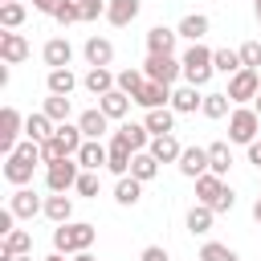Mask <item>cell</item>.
Here are the masks:
<instances>
[{"label": "cell", "instance_id": "7bdbcfd3", "mask_svg": "<svg viewBox=\"0 0 261 261\" xmlns=\"http://www.w3.org/2000/svg\"><path fill=\"white\" fill-rule=\"evenodd\" d=\"M143 82H147V73H143V69H122V73H118V90H126L130 98L139 94V86H143Z\"/></svg>", "mask_w": 261, "mask_h": 261}, {"label": "cell", "instance_id": "6da1fadb", "mask_svg": "<svg viewBox=\"0 0 261 261\" xmlns=\"http://www.w3.org/2000/svg\"><path fill=\"white\" fill-rule=\"evenodd\" d=\"M196 200L208 204L212 212H232V204H237L232 188H228L224 175H216V171H204V175L196 179Z\"/></svg>", "mask_w": 261, "mask_h": 261}, {"label": "cell", "instance_id": "7402d4cb", "mask_svg": "<svg viewBox=\"0 0 261 261\" xmlns=\"http://www.w3.org/2000/svg\"><path fill=\"white\" fill-rule=\"evenodd\" d=\"M77 126H82L86 139H102L106 126H110V118L102 114V106H94V110H82V114H77Z\"/></svg>", "mask_w": 261, "mask_h": 261}, {"label": "cell", "instance_id": "e575fe53", "mask_svg": "<svg viewBox=\"0 0 261 261\" xmlns=\"http://www.w3.org/2000/svg\"><path fill=\"white\" fill-rule=\"evenodd\" d=\"M228 167H232V151H228V143H208V171L224 175Z\"/></svg>", "mask_w": 261, "mask_h": 261}, {"label": "cell", "instance_id": "60d3db41", "mask_svg": "<svg viewBox=\"0 0 261 261\" xmlns=\"http://www.w3.org/2000/svg\"><path fill=\"white\" fill-rule=\"evenodd\" d=\"M45 114H49L53 122H65V118H69V98H65V94H49V98H45Z\"/></svg>", "mask_w": 261, "mask_h": 261}, {"label": "cell", "instance_id": "7dc6e473", "mask_svg": "<svg viewBox=\"0 0 261 261\" xmlns=\"http://www.w3.org/2000/svg\"><path fill=\"white\" fill-rule=\"evenodd\" d=\"M139 261H171V257H167V249H163V245H147V249L139 253Z\"/></svg>", "mask_w": 261, "mask_h": 261}, {"label": "cell", "instance_id": "7c38bea8", "mask_svg": "<svg viewBox=\"0 0 261 261\" xmlns=\"http://www.w3.org/2000/svg\"><path fill=\"white\" fill-rule=\"evenodd\" d=\"M33 159H24L20 151H12V155H4V179L12 184V188H24L29 179H33Z\"/></svg>", "mask_w": 261, "mask_h": 261}, {"label": "cell", "instance_id": "9a60e30c", "mask_svg": "<svg viewBox=\"0 0 261 261\" xmlns=\"http://www.w3.org/2000/svg\"><path fill=\"white\" fill-rule=\"evenodd\" d=\"M114 139H118V143H126L130 151H147L155 135H151V130H147L143 122H122V126L114 130Z\"/></svg>", "mask_w": 261, "mask_h": 261}, {"label": "cell", "instance_id": "1f68e13d", "mask_svg": "<svg viewBox=\"0 0 261 261\" xmlns=\"http://www.w3.org/2000/svg\"><path fill=\"white\" fill-rule=\"evenodd\" d=\"M53 130H57V126H53V118H49L45 110H37V114H29V118H24V135H29V139H37V143H45Z\"/></svg>", "mask_w": 261, "mask_h": 261}, {"label": "cell", "instance_id": "7a4b0ae2", "mask_svg": "<svg viewBox=\"0 0 261 261\" xmlns=\"http://www.w3.org/2000/svg\"><path fill=\"white\" fill-rule=\"evenodd\" d=\"M94 241H98V228L86 224V220H65V224L53 228V249H57V253H82V249H90Z\"/></svg>", "mask_w": 261, "mask_h": 261}, {"label": "cell", "instance_id": "83f0119b", "mask_svg": "<svg viewBox=\"0 0 261 261\" xmlns=\"http://www.w3.org/2000/svg\"><path fill=\"white\" fill-rule=\"evenodd\" d=\"M82 53H86V61H90V65H110V61H114V45H110L106 37H90Z\"/></svg>", "mask_w": 261, "mask_h": 261}, {"label": "cell", "instance_id": "74e56055", "mask_svg": "<svg viewBox=\"0 0 261 261\" xmlns=\"http://www.w3.org/2000/svg\"><path fill=\"white\" fill-rule=\"evenodd\" d=\"M212 65H216L220 73H237V69H245L241 49H212Z\"/></svg>", "mask_w": 261, "mask_h": 261}, {"label": "cell", "instance_id": "db71d44e", "mask_svg": "<svg viewBox=\"0 0 261 261\" xmlns=\"http://www.w3.org/2000/svg\"><path fill=\"white\" fill-rule=\"evenodd\" d=\"M12 261H33V253H20V257H12Z\"/></svg>", "mask_w": 261, "mask_h": 261}, {"label": "cell", "instance_id": "8992f818", "mask_svg": "<svg viewBox=\"0 0 261 261\" xmlns=\"http://www.w3.org/2000/svg\"><path fill=\"white\" fill-rule=\"evenodd\" d=\"M77 175H82L77 155H69V159H49V163H45V184H49V192H69V188H77Z\"/></svg>", "mask_w": 261, "mask_h": 261}, {"label": "cell", "instance_id": "4316f807", "mask_svg": "<svg viewBox=\"0 0 261 261\" xmlns=\"http://www.w3.org/2000/svg\"><path fill=\"white\" fill-rule=\"evenodd\" d=\"M175 29H163V24H155L151 33H147V53H175Z\"/></svg>", "mask_w": 261, "mask_h": 261}, {"label": "cell", "instance_id": "8d00e7d4", "mask_svg": "<svg viewBox=\"0 0 261 261\" xmlns=\"http://www.w3.org/2000/svg\"><path fill=\"white\" fill-rule=\"evenodd\" d=\"M24 16H29V8H24L20 0H4V4H0V24H4V29H20Z\"/></svg>", "mask_w": 261, "mask_h": 261}, {"label": "cell", "instance_id": "44dd1931", "mask_svg": "<svg viewBox=\"0 0 261 261\" xmlns=\"http://www.w3.org/2000/svg\"><path fill=\"white\" fill-rule=\"evenodd\" d=\"M147 151H151L159 163H179V155H184V147H179V139H175V135H155Z\"/></svg>", "mask_w": 261, "mask_h": 261}, {"label": "cell", "instance_id": "ab89813d", "mask_svg": "<svg viewBox=\"0 0 261 261\" xmlns=\"http://www.w3.org/2000/svg\"><path fill=\"white\" fill-rule=\"evenodd\" d=\"M200 261H241V257H237V249H228V245H220V241H208V245L200 249Z\"/></svg>", "mask_w": 261, "mask_h": 261}, {"label": "cell", "instance_id": "277c9868", "mask_svg": "<svg viewBox=\"0 0 261 261\" xmlns=\"http://www.w3.org/2000/svg\"><path fill=\"white\" fill-rule=\"evenodd\" d=\"M179 61H184V82H188V86H204V82L216 73V65H212V49H204L200 41H196Z\"/></svg>", "mask_w": 261, "mask_h": 261}, {"label": "cell", "instance_id": "4dcf8cb0", "mask_svg": "<svg viewBox=\"0 0 261 261\" xmlns=\"http://www.w3.org/2000/svg\"><path fill=\"white\" fill-rule=\"evenodd\" d=\"M175 33H179V37H188V41L196 45V41H204V33H208V16H204V12H188V16L179 20V29H175Z\"/></svg>", "mask_w": 261, "mask_h": 261}, {"label": "cell", "instance_id": "4fadbf2b", "mask_svg": "<svg viewBox=\"0 0 261 261\" xmlns=\"http://www.w3.org/2000/svg\"><path fill=\"white\" fill-rule=\"evenodd\" d=\"M20 253H33V232L29 228H12L8 237H0V261H12Z\"/></svg>", "mask_w": 261, "mask_h": 261}, {"label": "cell", "instance_id": "816d5d0a", "mask_svg": "<svg viewBox=\"0 0 261 261\" xmlns=\"http://www.w3.org/2000/svg\"><path fill=\"white\" fill-rule=\"evenodd\" d=\"M253 220H257V224H261V200H257V204H253Z\"/></svg>", "mask_w": 261, "mask_h": 261}, {"label": "cell", "instance_id": "f5cc1de1", "mask_svg": "<svg viewBox=\"0 0 261 261\" xmlns=\"http://www.w3.org/2000/svg\"><path fill=\"white\" fill-rule=\"evenodd\" d=\"M45 261H65V253H57V249H53V257H45Z\"/></svg>", "mask_w": 261, "mask_h": 261}, {"label": "cell", "instance_id": "f546056e", "mask_svg": "<svg viewBox=\"0 0 261 261\" xmlns=\"http://www.w3.org/2000/svg\"><path fill=\"white\" fill-rule=\"evenodd\" d=\"M130 159H135V151H130L126 143L110 139V159H106V167H110L114 175H130Z\"/></svg>", "mask_w": 261, "mask_h": 261}, {"label": "cell", "instance_id": "9c48e42d", "mask_svg": "<svg viewBox=\"0 0 261 261\" xmlns=\"http://www.w3.org/2000/svg\"><path fill=\"white\" fill-rule=\"evenodd\" d=\"M20 126H24L20 110H16V106H4V110H0V151H4V155H12V151H16Z\"/></svg>", "mask_w": 261, "mask_h": 261}, {"label": "cell", "instance_id": "d590c367", "mask_svg": "<svg viewBox=\"0 0 261 261\" xmlns=\"http://www.w3.org/2000/svg\"><path fill=\"white\" fill-rule=\"evenodd\" d=\"M212 216H216V212H212L208 204H192V208H188V232H196V237L208 232V228H212Z\"/></svg>", "mask_w": 261, "mask_h": 261}, {"label": "cell", "instance_id": "bcb514c9", "mask_svg": "<svg viewBox=\"0 0 261 261\" xmlns=\"http://www.w3.org/2000/svg\"><path fill=\"white\" fill-rule=\"evenodd\" d=\"M106 4H110V0H82V20H98V16H106Z\"/></svg>", "mask_w": 261, "mask_h": 261}, {"label": "cell", "instance_id": "c3c4849f", "mask_svg": "<svg viewBox=\"0 0 261 261\" xmlns=\"http://www.w3.org/2000/svg\"><path fill=\"white\" fill-rule=\"evenodd\" d=\"M33 8H37V12H49V16H53V8H57V0H33Z\"/></svg>", "mask_w": 261, "mask_h": 261}, {"label": "cell", "instance_id": "8fae6325", "mask_svg": "<svg viewBox=\"0 0 261 261\" xmlns=\"http://www.w3.org/2000/svg\"><path fill=\"white\" fill-rule=\"evenodd\" d=\"M135 102L143 106V110H155V106H171V86H163V82H143L139 86V94H135Z\"/></svg>", "mask_w": 261, "mask_h": 261}, {"label": "cell", "instance_id": "30bf717a", "mask_svg": "<svg viewBox=\"0 0 261 261\" xmlns=\"http://www.w3.org/2000/svg\"><path fill=\"white\" fill-rule=\"evenodd\" d=\"M8 208L16 212V220H33L37 212H45V200H37L33 188H16V192L8 196Z\"/></svg>", "mask_w": 261, "mask_h": 261}, {"label": "cell", "instance_id": "f35d334b", "mask_svg": "<svg viewBox=\"0 0 261 261\" xmlns=\"http://www.w3.org/2000/svg\"><path fill=\"white\" fill-rule=\"evenodd\" d=\"M228 106H232V98H228V94H204V106H200V110H204L208 118H224V114H228Z\"/></svg>", "mask_w": 261, "mask_h": 261}, {"label": "cell", "instance_id": "3957f363", "mask_svg": "<svg viewBox=\"0 0 261 261\" xmlns=\"http://www.w3.org/2000/svg\"><path fill=\"white\" fill-rule=\"evenodd\" d=\"M82 143H86L82 126L57 122V130H53V135L41 143V155H45V163H49V159H69V155H77V151H82Z\"/></svg>", "mask_w": 261, "mask_h": 261}, {"label": "cell", "instance_id": "9f6ffc18", "mask_svg": "<svg viewBox=\"0 0 261 261\" xmlns=\"http://www.w3.org/2000/svg\"><path fill=\"white\" fill-rule=\"evenodd\" d=\"M253 4H257V8H261V0H253Z\"/></svg>", "mask_w": 261, "mask_h": 261}, {"label": "cell", "instance_id": "2e32d148", "mask_svg": "<svg viewBox=\"0 0 261 261\" xmlns=\"http://www.w3.org/2000/svg\"><path fill=\"white\" fill-rule=\"evenodd\" d=\"M41 53H45V65H49V69H65V65L73 61V45H69L65 37L45 41V49H41Z\"/></svg>", "mask_w": 261, "mask_h": 261}, {"label": "cell", "instance_id": "f1b7e54d", "mask_svg": "<svg viewBox=\"0 0 261 261\" xmlns=\"http://www.w3.org/2000/svg\"><path fill=\"white\" fill-rule=\"evenodd\" d=\"M200 86H179V90H171V110L175 114H192L196 106H204V98L196 94Z\"/></svg>", "mask_w": 261, "mask_h": 261}, {"label": "cell", "instance_id": "d6986e66", "mask_svg": "<svg viewBox=\"0 0 261 261\" xmlns=\"http://www.w3.org/2000/svg\"><path fill=\"white\" fill-rule=\"evenodd\" d=\"M106 159H110V147H102L98 139H86V143H82V151H77L82 171H98V167H106Z\"/></svg>", "mask_w": 261, "mask_h": 261}, {"label": "cell", "instance_id": "f6af8a7d", "mask_svg": "<svg viewBox=\"0 0 261 261\" xmlns=\"http://www.w3.org/2000/svg\"><path fill=\"white\" fill-rule=\"evenodd\" d=\"M73 192H77V196H98V171H82Z\"/></svg>", "mask_w": 261, "mask_h": 261}, {"label": "cell", "instance_id": "f907efd6", "mask_svg": "<svg viewBox=\"0 0 261 261\" xmlns=\"http://www.w3.org/2000/svg\"><path fill=\"white\" fill-rule=\"evenodd\" d=\"M73 261H98V257H94L90 249H82V253H73Z\"/></svg>", "mask_w": 261, "mask_h": 261}, {"label": "cell", "instance_id": "ee69618b", "mask_svg": "<svg viewBox=\"0 0 261 261\" xmlns=\"http://www.w3.org/2000/svg\"><path fill=\"white\" fill-rule=\"evenodd\" d=\"M241 61H245V69H261V41H245L241 45Z\"/></svg>", "mask_w": 261, "mask_h": 261}, {"label": "cell", "instance_id": "681fc988", "mask_svg": "<svg viewBox=\"0 0 261 261\" xmlns=\"http://www.w3.org/2000/svg\"><path fill=\"white\" fill-rule=\"evenodd\" d=\"M249 163H257V167H261V143H249Z\"/></svg>", "mask_w": 261, "mask_h": 261}, {"label": "cell", "instance_id": "484cf974", "mask_svg": "<svg viewBox=\"0 0 261 261\" xmlns=\"http://www.w3.org/2000/svg\"><path fill=\"white\" fill-rule=\"evenodd\" d=\"M135 16H139V0H110V4H106V20H110L114 29L130 24Z\"/></svg>", "mask_w": 261, "mask_h": 261}, {"label": "cell", "instance_id": "d6a6232c", "mask_svg": "<svg viewBox=\"0 0 261 261\" xmlns=\"http://www.w3.org/2000/svg\"><path fill=\"white\" fill-rule=\"evenodd\" d=\"M130 175L143 179V184L155 179V175H159V159H155L151 151H135V159H130Z\"/></svg>", "mask_w": 261, "mask_h": 261}, {"label": "cell", "instance_id": "836d02e7", "mask_svg": "<svg viewBox=\"0 0 261 261\" xmlns=\"http://www.w3.org/2000/svg\"><path fill=\"white\" fill-rule=\"evenodd\" d=\"M45 86H49V94H73V86H77V77H73V69L65 65V69H49V77H45Z\"/></svg>", "mask_w": 261, "mask_h": 261}, {"label": "cell", "instance_id": "52a82bcc", "mask_svg": "<svg viewBox=\"0 0 261 261\" xmlns=\"http://www.w3.org/2000/svg\"><path fill=\"white\" fill-rule=\"evenodd\" d=\"M143 73H147L151 82H163V86H171V82L184 73V61H175V53H147V61H143Z\"/></svg>", "mask_w": 261, "mask_h": 261}, {"label": "cell", "instance_id": "ffe728a7", "mask_svg": "<svg viewBox=\"0 0 261 261\" xmlns=\"http://www.w3.org/2000/svg\"><path fill=\"white\" fill-rule=\"evenodd\" d=\"M179 171H184L188 179H200V175L208 171V147H184V155H179Z\"/></svg>", "mask_w": 261, "mask_h": 261}, {"label": "cell", "instance_id": "cb8c5ba5", "mask_svg": "<svg viewBox=\"0 0 261 261\" xmlns=\"http://www.w3.org/2000/svg\"><path fill=\"white\" fill-rule=\"evenodd\" d=\"M139 196H143V179H135V175H118V184H114V200H118L122 208H135Z\"/></svg>", "mask_w": 261, "mask_h": 261}, {"label": "cell", "instance_id": "5bb4252c", "mask_svg": "<svg viewBox=\"0 0 261 261\" xmlns=\"http://www.w3.org/2000/svg\"><path fill=\"white\" fill-rule=\"evenodd\" d=\"M0 57L8 61V65H20L24 57H29V41H24V33H0Z\"/></svg>", "mask_w": 261, "mask_h": 261}, {"label": "cell", "instance_id": "d4e9b609", "mask_svg": "<svg viewBox=\"0 0 261 261\" xmlns=\"http://www.w3.org/2000/svg\"><path fill=\"white\" fill-rule=\"evenodd\" d=\"M45 216H49L53 224H65V220H73V200H69L65 192H53V196L45 200Z\"/></svg>", "mask_w": 261, "mask_h": 261}, {"label": "cell", "instance_id": "e0dca14e", "mask_svg": "<svg viewBox=\"0 0 261 261\" xmlns=\"http://www.w3.org/2000/svg\"><path fill=\"white\" fill-rule=\"evenodd\" d=\"M82 82H86V90H90L94 98H102V94H110V90L118 86V73H110L106 65H90V73H86Z\"/></svg>", "mask_w": 261, "mask_h": 261}, {"label": "cell", "instance_id": "5b68a950", "mask_svg": "<svg viewBox=\"0 0 261 261\" xmlns=\"http://www.w3.org/2000/svg\"><path fill=\"white\" fill-rule=\"evenodd\" d=\"M257 130H261V114L253 106H237L228 114V143H257Z\"/></svg>", "mask_w": 261, "mask_h": 261}, {"label": "cell", "instance_id": "ba28073f", "mask_svg": "<svg viewBox=\"0 0 261 261\" xmlns=\"http://www.w3.org/2000/svg\"><path fill=\"white\" fill-rule=\"evenodd\" d=\"M232 102H253L261 94V69H237L228 77V90H224Z\"/></svg>", "mask_w": 261, "mask_h": 261}, {"label": "cell", "instance_id": "603a6c76", "mask_svg": "<svg viewBox=\"0 0 261 261\" xmlns=\"http://www.w3.org/2000/svg\"><path fill=\"white\" fill-rule=\"evenodd\" d=\"M143 126H147L151 135H171V130H175V110H171V106H155V110H147Z\"/></svg>", "mask_w": 261, "mask_h": 261}, {"label": "cell", "instance_id": "11a10c76", "mask_svg": "<svg viewBox=\"0 0 261 261\" xmlns=\"http://www.w3.org/2000/svg\"><path fill=\"white\" fill-rule=\"evenodd\" d=\"M253 110H257V114H261V94H257V98H253Z\"/></svg>", "mask_w": 261, "mask_h": 261}, {"label": "cell", "instance_id": "b9f144b4", "mask_svg": "<svg viewBox=\"0 0 261 261\" xmlns=\"http://www.w3.org/2000/svg\"><path fill=\"white\" fill-rule=\"evenodd\" d=\"M53 20H61V24H73V20H82V0H57V8H53Z\"/></svg>", "mask_w": 261, "mask_h": 261}, {"label": "cell", "instance_id": "ac0fdd59", "mask_svg": "<svg viewBox=\"0 0 261 261\" xmlns=\"http://www.w3.org/2000/svg\"><path fill=\"white\" fill-rule=\"evenodd\" d=\"M130 102H135V98H130L126 90H118V86H114L110 94H102V98H98V106H102V114H106L110 122H114V118H126V110H130Z\"/></svg>", "mask_w": 261, "mask_h": 261}]
</instances>
